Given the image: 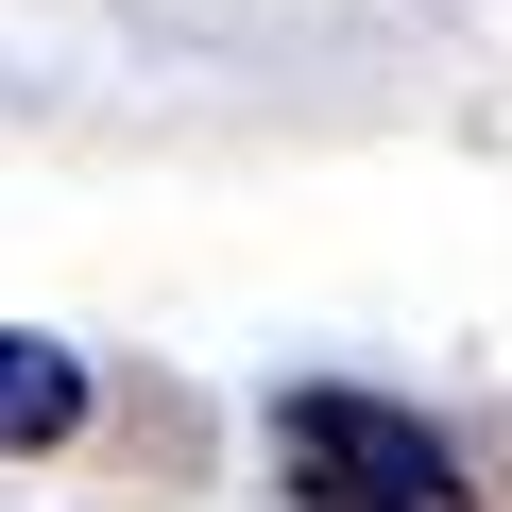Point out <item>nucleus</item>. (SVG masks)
Returning a JSON list of instances; mask_svg holds the SVG:
<instances>
[{"label":"nucleus","mask_w":512,"mask_h":512,"mask_svg":"<svg viewBox=\"0 0 512 512\" xmlns=\"http://www.w3.org/2000/svg\"><path fill=\"white\" fill-rule=\"evenodd\" d=\"M274 478H291L308 512H478L461 444H444L427 410L359 393V376H308V393H274Z\"/></svg>","instance_id":"f257e3e1"},{"label":"nucleus","mask_w":512,"mask_h":512,"mask_svg":"<svg viewBox=\"0 0 512 512\" xmlns=\"http://www.w3.org/2000/svg\"><path fill=\"white\" fill-rule=\"evenodd\" d=\"M69 427H86V359L35 342V325H0V444L35 461V444H69Z\"/></svg>","instance_id":"f03ea898"}]
</instances>
